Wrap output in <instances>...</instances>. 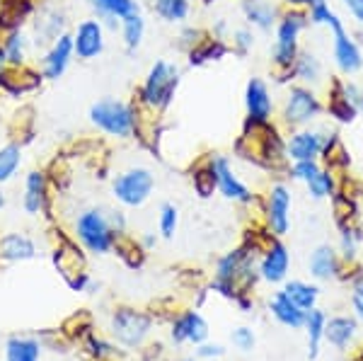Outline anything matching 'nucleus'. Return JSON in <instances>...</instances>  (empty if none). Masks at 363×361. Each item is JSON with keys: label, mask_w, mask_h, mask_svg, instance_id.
Returning <instances> with one entry per match:
<instances>
[{"label": "nucleus", "mask_w": 363, "mask_h": 361, "mask_svg": "<svg viewBox=\"0 0 363 361\" xmlns=\"http://www.w3.org/2000/svg\"><path fill=\"white\" fill-rule=\"evenodd\" d=\"M186 361H194V359H186Z\"/></svg>", "instance_id": "864d4df0"}, {"label": "nucleus", "mask_w": 363, "mask_h": 361, "mask_svg": "<svg viewBox=\"0 0 363 361\" xmlns=\"http://www.w3.org/2000/svg\"><path fill=\"white\" fill-rule=\"evenodd\" d=\"M322 109H325V104L315 95L313 87L303 83L291 85L284 97V107H281V121L291 131L306 129V126H310L322 114Z\"/></svg>", "instance_id": "423d86ee"}, {"label": "nucleus", "mask_w": 363, "mask_h": 361, "mask_svg": "<svg viewBox=\"0 0 363 361\" xmlns=\"http://www.w3.org/2000/svg\"><path fill=\"white\" fill-rule=\"evenodd\" d=\"M233 44L230 51H235L238 56H247L252 49H255V29L252 27H240L230 34Z\"/></svg>", "instance_id": "ea45409f"}, {"label": "nucleus", "mask_w": 363, "mask_h": 361, "mask_svg": "<svg viewBox=\"0 0 363 361\" xmlns=\"http://www.w3.org/2000/svg\"><path fill=\"white\" fill-rule=\"evenodd\" d=\"M269 311H272V316L277 318L281 325H286V328H291V330H298V328H303V325H306L308 311L298 308L294 301L284 294V289L274 294L272 304H269Z\"/></svg>", "instance_id": "4be33fe9"}, {"label": "nucleus", "mask_w": 363, "mask_h": 361, "mask_svg": "<svg viewBox=\"0 0 363 361\" xmlns=\"http://www.w3.org/2000/svg\"><path fill=\"white\" fill-rule=\"evenodd\" d=\"M153 320L133 308H119L112 318V333L124 347H138L148 337Z\"/></svg>", "instance_id": "1a4fd4ad"}, {"label": "nucleus", "mask_w": 363, "mask_h": 361, "mask_svg": "<svg viewBox=\"0 0 363 361\" xmlns=\"http://www.w3.org/2000/svg\"><path fill=\"white\" fill-rule=\"evenodd\" d=\"M46 199H49V179L46 172L32 170L25 177V194H22V209L29 216H37L46 209Z\"/></svg>", "instance_id": "a211bd4d"}, {"label": "nucleus", "mask_w": 363, "mask_h": 361, "mask_svg": "<svg viewBox=\"0 0 363 361\" xmlns=\"http://www.w3.org/2000/svg\"><path fill=\"white\" fill-rule=\"evenodd\" d=\"M119 32H121V42H124V49L128 54H133V51L140 49V44H143L145 39V17L143 13H131L128 17H124L119 25Z\"/></svg>", "instance_id": "a878e982"}, {"label": "nucleus", "mask_w": 363, "mask_h": 361, "mask_svg": "<svg viewBox=\"0 0 363 361\" xmlns=\"http://www.w3.org/2000/svg\"><path fill=\"white\" fill-rule=\"evenodd\" d=\"M153 13L162 22L182 25L191 13V0H153Z\"/></svg>", "instance_id": "2f4dec72"}, {"label": "nucleus", "mask_w": 363, "mask_h": 361, "mask_svg": "<svg viewBox=\"0 0 363 361\" xmlns=\"http://www.w3.org/2000/svg\"><path fill=\"white\" fill-rule=\"evenodd\" d=\"M10 63H8V56H5V49H3V42H0V73L5 71V68H8Z\"/></svg>", "instance_id": "09e8293b"}, {"label": "nucleus", "mask_w": 363, "mask_h": 361, "mask_svg": "<svg viewBox=\"0 0 363 361\" xmlns=\"http://www.w3.org/2000/svg\"><path fill=\"white\" fill-rule=\"evenodd\" d=\"M325 323H327V316L320 311V308H313V311H308L306 316V333H308V357L310 361L320 357V347L322 342H325Z\"/></svg>", "instance_id": "cd10ccee"}, {"label": "nucleus", "mask_w": 363, "mask_h": 361, "mask_svg": "<svg viewBox=\"0 0 363 361\" xmlns=\"http://www.w3.org/2000/svg\"><path fill=\"white\" fill-rule=\"evenodd\" d=\"M359 243H361V231H356L354 226H342V243H339V250H342V257L347 262L356 260V255H359Z\"/></svg>", "instance_id": "58836bf2"}, {"label": "nucleus", "mask_w": 363, "mask_h": 361, "mask_svg": "<svg viewBox=\"0 0 363 361\" xmlns=\"http://www.w3.org/2000/svg\"><path fill=\"white\" fill-rule=\"evenodd\" d=\"M294 78L303 85H315L322 78V63L313 51H301L294 63Z\"/></svg>", "instance_id": "7c9ffc66"}, {"label": "nucleus", "mask_w": 363, "mask_h": 361, "mask_svg": "<svg viewBox=\"0 0 363 361\" xmlns=\"http://www.w3.org/2000/svg\"><path fill=\"white\" fill-rule=\"evenodd\" d=\"M5 359L8 361H39L42 359V345L32 337H10L5 345Z\"/></svg>", "instance_id": "c756f323"}, {"label": "nucleus", "mask_w": 363, "mask_h": 361, "mask_svg": "<svg viewBox=\"0 0 363 361\" xmlns=\"http://www.w3.org/2000/svg\"><path fill=\"white\" fill-rule=\"evenodd\" d=\"M230 340H233V345H235L240 352H252L255 349V333H252L250 328H238V330H233V335H230Z\"/></svg>", "instance_id": "37998d69"}, {"label": "nucleus", "mask_w": 363, "mask_h": 361, "mask_svg": "<svg viewBox=\"0 0 363 361\" xmlns=\"http://www.w3.org/2000/svg\"><path fill=\"white\" fill-rule=\"evenodd\" d=\"M267 228L274 238H284L291 228V191L286 184H272L267 194Z\"/></svg>", "instance_id": "9b49d317"}, {"label": "nucleus", "mask_w": 363, "mask_h": 361, "mask_svg": "<svg viewBox=\"0 0 363 361\" xmlns=\"http://www.w3.org/2000/svg\"><path fill=\"white\" fill-rule=\"evenodd\" d=\"M289 8H298V10H308V8H313V5H318L322 3V0H284Z\"/></svg>", "instance_id": "de8ad7c7"}, {"label": "nucleus", "mask_w": 363, "mask_h": 361, "mask_svg": "<svg viewBox=\"0 0 363 361\" xmlns=\"http://www.w3.org/2000/svg\"><path fill=\"white\" fill-rule=\"evenodd\" d=\"M191 182H194V189L199 191V196H211L216 189V174H213V167H211V162L206 160L201 167H196L194 174H191Z\"/></svg>", "instance_id": "e433bc0d"}, {"label": "nucleus", "mask_w": 363, "mask_h": 361, "mask_svg": "<svg viewBox=\"0 0 363 361\" xmlns=\"http://www.w3.org/2000/svg\"><path fill=\"white\" fill-rule=\"evenodd\" d=\"M22 165V145L17 141H10L0 145V184L10 182Z\"/></svg>", "instance_id": "f704fd0d"}, {"label": "nucleus", "mask_w": 363, "mask_h": 361, "mask_svg": "<svg viewBox=\"0 0 363 361\" xmlns=\"http://www.w3.org/2000/svg\"><path fill=\"white\" fill-rule=\"evenodd\" d=\"M310 277L318 279V282H330L339 274V255L335 248L320 245L315 248V252L310 255Z\"/></svg>", "instance_id": "b1692460"}, {"label": "nucleus", "mask_w": 363, "mask_h": 361, "mask_svg": "<svg viewBox=\"0 0 363 361\" xmlns=\"http://www.w3.org/2000/svg\"><path fill=\"white\" fill-rule=\"evenodd\" d=\"M179 87V68L165 58L155 61L145 75L143 85L138 87V107L153 114H162L172 104L174 92Z\"/></svg>", "instance_id": "7ed1b4c3"}, {"label": "nucleus", "mask_w": 363, "mask_h": 361, "mask_svg": "<svg viewBox=\"0 0 363 361\" xmlns=\"http://www.w3.org/2000/svg\"><path fill=\"white\" fill-rule=\"evenodd\" d=\"M85 3L90 5V10L95 13L97 20H102V25L112 29V32L119 29L124 17L140 10L138 0H85Z\"/></svg>", "instance_id": "dca6fc26"}, {"label": "nucleus", "mask_w": 363, "mask_h": 361, "mask_svg": "<svg viewBox=\"0 0 363 361\" xmlns=\"http://www.w3.org/2000/svg\"><path fill=\"white\" fill-rule=\"evenodd\" d=\"M3 49L5 56H8V63L15 68L27 66V54H29V39L22 29H13V32H5L3 34Z\"/></svg>", "instance_id": "bb28decb"}, {"label": "nucleus", "mask_w": 363, "mask_h": 361, "mask_svg": "<svg viewBox=\"0 0 363 361\" xmlns=\"http://www.w3.org/2000/svg\"><path fill=\"white\" fill-rule=\"evenodd\" d=\"M284 294L289 296L291 301L303 308V311H313L318 308V299H320V289L315 284H308V282H289L284 287Z\"/></svg>", "instance_id": "473e14b6"}, {"label": "nucleus", "mask_w": 363, "mask_h": 361, "mask_svg": "<svg viewBox=\"0 0 363 361\" xmlns=\"http://www.w3.org/2000/svg\"><path fill=\"white\" fill-rule=\"evenodd\" d=\"M223 354V347L220 345H201V349L196 352V357H203V359H211V357H220Z\"/></svg>", "instance_id": "49530a36"}, {"label": "nucleus", "mask_w": 363, "mask_h": 361, "mask_svg": "<svg viewBox=\"0 0 363 361\" xmlns=\"http://www.w3.org/2000/svg\"><path fill=\"white\" fill-rule=\"evenodd\" d=\"M179 226V211L174 204H162L160 206V216H157V228H160L162 238H174Z\"/></svg>", "instance_id": "4c0bfd02"}, {"label": "nucleus", "mask_w": 363, "mask_h": 361, "mask_svg": "<svg viewBox=\"0 0 363 361\" xmlns=\"http://www.w3.org/2000/svg\"><path fill=\"white\" fill-rule=\"evenodd\" d=\"M325 133L315 131L306 126V129H296L286 138V158L291 162H301V160H318L325 148Z\"/></svg>", "instance_id": "4468645a"}, {"label": "nucleus", "mask_w": 363, "mask_h": 361, "mask_svg": "<svg viewBox=\"0 0 363 361\" xmlns=\"http://www.w3.org/2000/svg\"><path fill=\"white\" fill-rule=\"evenodd\" d=\"M351 304H354L356 316L363 320V277L354 282V291H351Z\"/></svg>", "instance_id": "c03bdc74"}, {"label": "nucleus", "mask_w": 363, "mask_h": 361, "mask_svg": "<svg viewBox=\"0 0 363 361\" xmlns=\"http://www.w3.org/2000/svg\"><path fill=\"white\" fill-rule=\"evenodd\" d=\"M320 170H322V167H320L318 160H301V162H294V165H291V177L298 179V182L308 184Z\"/></svg>", "instance_id": "a19ab883"}, {"label": "nucleus", "mask_w": 363, "mask_h": 361, "mask_svg": "<svg viewBox=\"0 0 363 361\" xmlns=\"http://www.w3.org/2000/svg\"><path fill=\"white\" fill-rule=\"evenodd\" d=\"M5 209V194H3V189H0V211Z\"/></svg>", "instance_id": "3c124183"}, {"label": "nucleus", "mask_w": 363, "mask_h": 361, "mask_svg": "<svg viewBox=\"0 0 363 361\" xmlns=\"http://www.w3.org/2000/svg\"><path fill=\"white\" fill-rule=\"evenodd\" d=\"M208 162L216 174V189H218L225 199L238 201V204H250L255 199V194H252L247 184L238 177V172L233 170V162L228 160L225 155H213Z\"/></svg>", "instance_id": "9d476101"}, {"label": "nucleus", "mask_w": 363, "mask_h": 361, "mask_svg": "<svg viewBox=\"0 0 363 361\" xmlns=\"http://www.w3.org/2000/svg\"><path fill=\"white\" fill-rule=\"evenodd\" d=\"M155 189V174L148 167H128L112 179V194L124 206L138 209L150 199Z\"/></svg>", "instance_id": "0eeeda50"}, {"label": "nucleus", "mask_w": 363, "mask_h": 361, "mask_svg": "<svg viewBox=\"0 0 363 361\" xmlns=\"http://www.w3.org/2000/svg\"><path fill=\"white\" fill-rule=\"evenodd\" d=\"M344 8L349 10V15L354 17L359 25H363V0H342Z\"/></svg>", "instance_id": "a18cd8bd"}, {"label": "nucleus", "mask_w": 363, "mask_h": 361, "mask_svg": "<svg viewBox=\"0 0 363 361\" xmlns=\"http://www.w3.org/2000/svg\"><path fill=\"white\" fill-rule=\"evenodd\" d=\"M306 187L313 199H330V196L337 194V182H335V174H332L330 167H322Z\"/></svg>", "instance_id": "c9c22d12"}, {"label": "nucleus", "mask_w": 363, "mask_h": 361, "mask_svg": "<svg viewBox=\"0 0 363 361\" xmlns=\"http://www.w3.org/2000/svg\"><path fill=\"white\" fill-rule=\"evenodd\" d=\"M206 37V32H203V29H199V27H184L182 29V34L177 37V46L182 51H186V54H189L191 49H194V46L201 42V39Z\"/></svg>", "instance_id": "79ce46f5"}, {"label": "nucleus", "mask_w": 363, "mask_h": 361, "mask_svg": "<svg viewBox=\"0 0 363 361\" xmlns=\"http://www.w3.org/2000/svg\"><path fill=\"white\" fill-rule=\"evenodd\" d=\"M245 112H247V121L255 124H267L274 116V100L272 90L262 78H250L245 85Z\"/></svg>", "instance_id": "ddd939ff"}, {"label": "nucleus", "mask_w": 363, "mask_h": 361, "mask_svg": "<svg viewBox=\"0 0 363 361\" xmlns=\"http://www.w3.org/2000/svg\"><path fill=\"white\" fill-rule=\"evenodd\" d=\"M73 58H75V51H73V34H70V32H63L61 37L54 39V44H49V49L44 51L42 61H39V66H42L44 80H58V78H63Z\"/></svg>", "instance_id": "f8f14e48"}, {"label": "nucleus", "mask_w": 363, "mask_h": 361, "mask_svg": "<svg viewBox=\"0 0 363 361\" xmlns=\"http://www.w3.org/2000/svg\"><path fill=\"white\" fill-rule=\"evenodd\" d=\"M63 25H66V20H63V15H58L56 10H54V13L39 15V20H37V39H34V44H37V46L54 44V39H58L63 34Z\"/></svg>", "instance_id": "72a5a7b5"}, {"label": "nucleus", "mask_w": 363, "mask_h": 361, "mask_svg": "<svg viewBox=\"0 0 363 361\" xmlns=\"http://www.w3.org/2000/svg\"><path fill=\"white\" fill-rule=\"evenodd\" d=\"M155 240H157L155 235H145V238H143V248H153V245H155Z\"/></svg>", "instance_id": "8fccbe9b"}, {"label": "nucleus", "mask_w": 363, "mask_h": 361, "mask_svg": "<svg viewBox=\"0 0 363 361\" xmlns=\"http://www.w3.org/2000/svg\"><path fill=\"white\" fill-rule=\"evenodd\" d=\"M228 54H230V44H228L225 39L216 37V34H206L186 56H189L191 66H206V63L220 61V58H225Z\"/></svg>", "instance_id": "5701e85b"}, {"label": "nucleus", "mask_w": 363, "mask_h": 361, "mask_svg": "<svg viewBox=\"0 0 363 361\" xmlns=\"http://www.w3.org/2000/svg\"><path fill=\"white\" fill-rule=\"evenodd\" d=\"M310 25L308 10L289 8L281 13L277 22V39L272 49V63H274V78L277 83H291L294 78V63L301 54V34Z\"/></svg>", "instance_id": "f03ea898"}, {"label": "nucleus", "mask_w": 363, "mask_h": 361, "mask_svg": "<svg viewBox=\"0 0 363 361\" xmlns=\"http://www.w3.org/2000/svg\"><path fill=\"white\" fill-rule=\"evenodd\" d=\"M75 238L80 240L87 252L92 255H107L116 245L119 233L114 231L109 211L104 209H87L75 218Z\"/></svg>", "instance_id": "39448f33"}, {"label": "nucleus", "mask_w": 363, "mask_h": 361, "mask_svg": "<svg viewBox=\"0 0 363 361\" xmlns=\"http://www.w3.org/2000/svg\"><path fill=\"white\" fill-rule=\"evenodd\" d=\"M42 80H44L42 71H34V68H29V66H20V68L8 66L0 73V90L13 97H20V95H25V92L37 90V87L42 85Z\"/></svg>", "instance_id": "f3484780"}, {"label": "nucleus", "mask_w": 363, "mask_h": 361, "mask_svg": "<svg viewBox=\"0 0 363 361\" xmlns=\"http://www.w3.org/2000/svg\"><path fill=\"white\" fill-rule=\"evenodd\" d=\"M70 34H73V51L78 61H95L107 46V27L97 17L80 20Z\"/></svg>", "instance_id": "6e6552de"}, {"label": "nucleus", "mask_w": 363, "mask_h": 361, "mask_svg": "<svg viewBox=\"0 0 363 361\" xmlns=\"http://www.w3.org/2000/svg\"><path fill=\"white\" fill-rule=\"evenodd\" d=\"M90 124L104 136L112 138H131L136 133L138 112L136 104L116 100V97H102L90 107Z\"/></svg>", "instance_id": "20e7f679"}, {"label": "nucleus", "mask_w": 363, "mask_h": 361, "mask_svg": "<svg viewBox=\"0 0 363 361\" xmlns=\"http://www.w3.org/2000/svg\"><path fill=\"white\" fill-rule=\"evenodd\" d=\"M37 257V245L25 233H5L0 238V260L5 262H25Z\"/></svg>", "instance_id": "412c9836"}, {"label": "nucleus", "mask_w": 363, "mask_h": 361, "mask_svg": "<svg viewBox=\"0 0 363 361\" xmlns=\"http://www.w3.org/2000/svg\"><path fill=\"white\" fill-rule=\"evenodd\" d=\"M211 3H216V0H203V5H211Z\"/></svg>", "instance_id": "603ef678"}, {"label": "nucleus", "mask_w": 363, "mask_h": 361, "mask_svg": "<svg viewBox=\"0 0 363 361\" xmlns=\"http://www.w3.org/2000/svg\"><path fill=\"white\" fill-rule=\"evenodd\" d=\"M356 330H359V325H356L354 318H347V316H337V318H327L325 323V342H330L332 347L339 349V352H344L351 340L356 337Z\"/></svg>", "instance_id": "393cba45"}, {"label": "nucleus", "mask_w": 363, "mask_h": 361, "mask_svg": "<svg viewBox=\"0 0 363 361\" xmlns=\"http://www.w3.org/2000/svg\"><path fill=\"white\" fill-rule=\"evenodd\" d=\"M327 112H330L332 119H337L339 124H351V121L356 119V114H359V109H356L354 104L342 95V80H332Z\"/></svg>", "instance_id": "c85d7f7f"}, {"label": "nucleus", "mask_w": 363, "mask_h": 361, "mask_svg": "<svg viewBox=\"0 0 363 361\" xmlns=\"http://www.w3.org/2000/svg\"><path fill=\"white\" fill-rule=\"evenodd\" d=\"M242 15L247 27L259 29V32H272L281 17V10L269 0H242Z\"/></svg>", "instance_id": "6ab92c4d"}, {"label": "nucleus", "mask_w": 363, "mask_h": 361, "mask_svg": "<svg viewBox=\"0 0 363 361\" xmlns=\"http://www.w3.org/2000/svg\"><path fill=\"white\" fill-rule=\"evenodd\" d=\"M308 20H310V25L327 27L332 32V56H335L339 73H344V75L359 73L363 68V51L359 42L351 37V32L342 22V17L330 8V3L322 0V3L308 8Z\"/></svg>", "instance_id": "f257e3e1"}, {"label": "nucleus", "mask_w": 363, "mask_h": 361, "mask_svg": "<svg viewBox=\"0 0 363 361\" xmlns=\"http://www.w3.org/2000/svg\"><path fill=\"white\" fill-rule=\"evenodd\" d=\"M289 267H291V252L289 248L281 240H272L262 255L259 262V277L269 284H279L289 277Z\"/></svg>", "instance_id": "2eb2a0df"}, {"label": "nucleus", "mask_w": 363, "mask_h": 361, "mask_svg": "<svg viewBox=\"0 0 363 361\" xmlns=\"http://www.w3.org/2000/svg\"><path fill=\"white\" fill-rule=\"evenodd\" d=\"M208 337V323L199 316L196 311H186L172 325L174 342H191V345H203Z\"/></svg>", "instance_id": "aec40b11"}]
</instances>
